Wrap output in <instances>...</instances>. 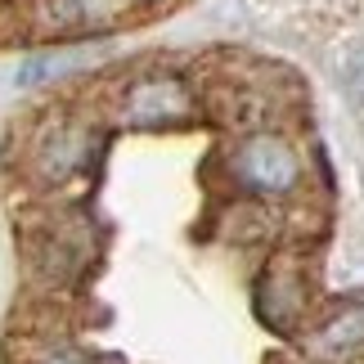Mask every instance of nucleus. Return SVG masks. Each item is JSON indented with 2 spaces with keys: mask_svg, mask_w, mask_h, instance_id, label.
Returning <instances> with one entry per match:
<instances>
[{
  "mask_svg": "<svg viewBox=\"0 0 364 364\" xmlns=\"http://www.w3.org/2000/svg\"><path fill=\"white\" fill-rule=\"evenodd\" d=\"M193 113H198V95L171 68L135 73L113 95V122L126 131H176L193 122Z\"/></svg>",
  "mask_w": 364,
  "mask_h": 364,
  "instance_id": "obj_3",
  "label": "nucleus"
},
{
  "mask_svg": "<svg viewBox=\"0 0 364 364\" xmlns=\"http://www.w3.org/2000/svg\"><path fill=\"white\" fill-rule=\"evenodd\" d=\"M131 5L135 0H32V23L41 36H86L117 27Z\"/></svg>",
  "mask_w": 364,
  "mask_h": 364,
  "instance_id": "obj_5",
  "label": "nucleus"
},
{
  "mask_svg": "<svg viewBox=\"0 0 364 364\" xmlns=\"http://www.w3.org/2000/svg\"><path fill=\"white\" fill-rule=\"evenodd\" d=\"M342 77H346V90H351L355 100L364 104V46L346 54V63H342Z\"/></svg>",
  "mask_w": 364,
  "mask_h": 364,
  "instance_id": "obj_8",
  "label": "nucleus"
},
{
  "mask_svg": "<svg viewBox=\"0 0 364 364\" xmlns=\"http://www.w3.org/2000/svg\"><path fill=\"white\" fill-rule=\"evenodd\" d=\"M104 153V131L81 113H50L32 126L23 144V171L41 189H63L73 180L90 176V166Z\"/></svg>",
  "mask_w": 364,
  "mask_h": 364,
  "instance_id": "obj_1",
  "label": "nucleus"
},
{
  "mask_svg": "<svg viewBox=\"0 0 364 364\" xmlns=\"http://www.w3.org/2000/svg\"><path fill=\"white\" fill-rule=\"evenodd\" d=\"M135 5H166V0H135Z\"/></svg>",
  "mask_w": 364,
  "mask_h": 364,
  "instance_id": "obj_9",
  "label": "nucleus"
},
{
  "mask_svg": "<svg viewBox=\"0 0 364 364\" xmlns=\"http://www.w3.org/2000/svg\"><path fill=\"white\" fill-rule=\"evenodd\" d=\"M257 315L270 324L274 333H297L315 311V292H311V274L297 257H274L257 279Z\"/></svg>",
  "mask_w": 364,
  "mask_h": 364,
  "instance_id": "obj_4",
  "label": "nucleus"
},
{
  "mask_svg": "<svg viewBox=\"0 0 364 364\" xmlns=\"http://www.w3.org/2000/svg\"><path fill=\"white\" fill-rule=\"evenodd\" d=\"M18 364H100L95 355H86L77 342L54 338V333H36V338L18 342Z\"/></svg>",
  "mask_w": 364,
  "mask_h": 364,
  "instance_id": "obj_7",
  "label": "nucleus"
},
{
  "mask_svg": "<svg viewBox=\"0 0 364 364\" xmlns=\"http://www.w3.org/2000/svg\"><path fill=\"white\" fill-rule=\"evenodd\" d=\"M225 176L252 198H292L306 185V158L292 135L274 126H252L225 153Z\"/></svg>",
  "mask_w": 364,
  "mask_h": 364,
  "instance_id": "obj_2",
  "label": "nucleus"
},
{
  "mask_svg": "<svg viewBox=\"0 0 364 364\" xmlns=\"http://www.w3.org/2000/svg\"><path fill=\"white\" fill-rule=\"evenodd\" d=\"M364 346V301H346L311 328V351L324 360H342Z\"/></svg>",
  "mask_w": 364,
  "mask_h": 364,
  "instance_id": "obj_6",
  "label": "nucleus"
}]
</instances>
